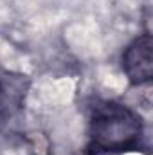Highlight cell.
I'll list each match as a JSON object with an SVG mask.
<instances>
[{
    "label": "cell",
    "mask_w": 153,
    "mask_h": 155,
    "mask_svg": "<svg viewBox=\"0 0 153 155\" xmlns=\"http://www.w3.org/2000/svg\"><path fill=\"white\" fill-rule=\"evenodd\" d=\"M90 134L96 148L117 152L137 144L142 134V124L141 119L126 107L103 103L94 110Z\"/></svg>",
    "instance_id": "6da1fadb"
},
{
    "label": "cell",
    "mask_w": 153,
    "mask_h": 155,
    "mask_svg": "<svg viewBox=\"0 0 153 155\" xmlns=\"http://www.w3.org/2000/svg\"><path fill=\"white\" fill-rule=\"evenodd\" d=\"M122 69L132 83H148L153 78V41L150 35L135 38L122 54Z\"/></svg>",
    "instance_id": "7a4b0ae2"
}]
</instances>
